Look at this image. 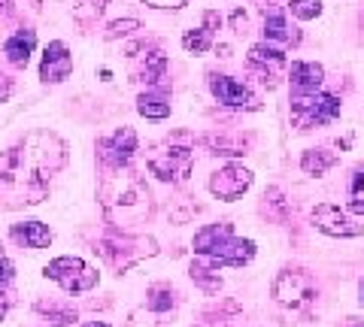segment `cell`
Listing matches in <instances>:
<instances>
[{
	"label": "cell",
	"instance_id": "15",
	"mask_svg": "<svg viewBox=\"0 0 364 327\" xmlns=\"http://www.w3.org/2000/svg\"><path fill=\"white\" fill-rule=\"evenodd\" d=\"M249 70L258 73L267 88H277V76L286 70V52L273 49L267 43H255V46L249 49Z\"/></svg>",
	"mask_w": 364,
	"mask_h": 327
},
{
	"label": "cell",
	"instance_id": "17",
	"mask_svg": "<svg viewBox=\"0 0 364 327\" xmlns=\"http://www.w3.org/2000/svg\"><path fill=\"white\" fill-rule=\"evenodd\" d=\"M9 240L16 245H21V249L37 252V249H49L55 233H52L49 224H43V221H18L9 228Z\"/></svg>",
	"mask_w": 364,
	"mask_h": 327
},
{
	"label": "cell",
	"instance_id": "28",
	"mask_svg": "<svg viewBox=\"0 0 364 327\" xmlns=\"http://www.w3.org/2000/svg\"><path fill=\"white\" fill-rule=\"evenodd\" d=\"M346 206L355 212V216H364V167H358L352 173V182H349V200Z\"/></svg>",
	"mask_w": 364,
	"mask_h": 327
},
{
	"label": "cell",
	"instance_id": "24",
	"mask_svg": "<svg viewBox=\"0 0 364 327\" xmlns=\"http://www.w3.org/2000/svg\"><path fill=\"white\" fill-rule=\"evenodd\" d=\"M107 6H109V0H73V21L82 31H91L104 18Z\"/></svg>",
	"mask_w": 364,
	"mask_h": 327
},
{
	"label": "cell",
	"instance_id": "21",
	"mask_svg": "<svg viewBox=\"0 0 364 327\" xmlns=\"http://www.w3.org/2000/svg\"><path fill=\"white\" fill-rule=\"evenodd\" d=\"M136 112L152 121L167 118L170 116V88L161 82V85H152V88H146V92H140V97H136Z\"/></svg>",
	"mask_w": 364,
	"mask_h": 327
},
{
	"label": "cell",
	"instance_id": "23",
	"mask_svg": "<svg viewBox=\"0 0 364 327\" xmlns=\"http://www.w3.org/2000/svg\"><path fill=\"white\" fill-rule=\"evenodd\" d=\"M179 306V291L173 285H167V282H155V285H149V291H146V309H149L152 315H164L170 309Z\"/></svg>",
	"mask_w": 364,
	"mask_h": 327
},
{
	"label": "cell",
	"instance_id": "5",
	"mask_svg": "<svg viewBox=\"0 0 364 327\" xmlns=\"http://www.w3.org/2000/svg\"><path fill=\"white\" fill-rule=\"evenodd\" d=\"M146 167L161 182L182 185L191 176V167H195V152L179 143H158L146 152Z\"/></svg>",
	"mask_w": 364,
	"mask_h": 327
},
{
	"label": "cell",
	"instance_id": "26",
	"mask_svg": "<svg viewBox=\"0 0 364 327\" xmlns=\"http://www.w3.org/2000/svg\"><path fill=\"white\" fill-rule=\"evenodd\" d=\"M188 276H191V282L195 285H200L207 294H215V291L222 288V276L215 273V264L213 261H191V267H188Z\"/></svg>",
	"mask_w": 364,
	"mask_h": 327
},
{
	"label": "cell",
	"instance_id": "8",
	"mask_svg": "<svg viewBox=\"0 0 364 327\" xmlns=\"http://www.w3.org/2000/svg\"><path fill=\"white\" fill-rule=\"evenodd\" d=\"M43 276L52 279L55 285H61L64 291H70V294H85V291L97 288V282H100L97 270L76 255H61L55 261H49L43 267Z\"/></svg>",
	"mask_w": 364,
	"mask_h": 327
},
{
	"label": "cell",
	"instance_id": "13",
	"mask_svg": "<svg viewBox=\"0 0 364 327\" xmlns=\"http://www.w3.org/2000/svg\"><path fill=\"white\" fill-rule=\"evenodd\" d=\"M252 182H255V176H252V170H246L243 164H225L222 170H215L210 176V194L231 203L237 197H243L246 191L252 188Z\"/></svg>",
	"mask_w": 364,
	"mask_h": 327
},
{
	"label": "cell",
	"instance_id": "18",
	"mask_svg": "<svg viewBox=\"0 0 364 327\" xmlns=\"http://www.w3.org/2000/svg\"><path fill=\"white\" fill-rule=\"evenodd\" d=\"M33 49H37V31L33 28H18L16 33H9L4 40V58L16 67V70H25Z\"/></svg>",
	"mask_w": 364,
	"mask_h": 327
},
{
	"label": "cell",
	"instance_id": "3",
	"mask_svg": "<svg viewBox=\"0 0 364 327\" xmlns=\"http://www.w3.org/2000/svg\"><path fill=\"white\" fill-rule=\"evenodd\" d=\"M191 245H195V255L207 257L215 267H246L258 252L252 240H243L234 233L231 221H215L200 228Z\"/></svg>",
	"mask_w": 364,
	"mask_h": 327
},
{
	"label": "cell",
	"instance_id": "10",
	"mask_svg": "<svg viewBox=\"0 0 364 327\" xmlns=\"http://www.w3.org/2000/svg\"><path fill=\"white\" fill-rule=\"evenodd\" d=\"M207 85H210V94L215 97V104H222L228 109H243V112H258L261 109V97L249 85L237 82V79H231V76L210 70Z\"/></svg>",
	"mask_w": 364,
	"mask_h": 327
},
{
	"label": "cell",
	"instance_id": "20",
	"mask_svg": "<svg viewBox=\"0 0 364 327\" xmlns=\"http://www.w3.org/2000/svg\"><path fill=\"white\" fill-rule=\"evenodd\" d=\"M213 155H222V157H240L246 155V149L252 145V137L249 133H231V131H219V133H207L200 140Z\"/></svg>",
	"mask_w": 364,
	"mask_h": 327
},
{
	"label": "cell",
	"instance_id": "14",
	"mask_svg": "<svg viewBox=\"0 0 364 327\" xmlns=\"http://www.w3.org/2000/svg\"><path fill=\"white\" fill-rule=\"evenodd\" d=\"M73 73V55L67 49L64 40H52L43 52L40 61V82L43 85H61L64 79H70Z\"/></svg>",
	"mask_w": 364,
	"mask_h": 327
},
{
	"label": "cell",
	"instance_id": "19",
	"mask_svg": "<svg viewBox=\"0 0 364 327\" xmlns=\"http://www.w3.org/2000/svg\"><path fill=\"white\" fill-rule=\"evenodd\" d=\"M289 79H291V92H294V94L322 92L325 67L316 64V61H294V64L289 67Z\"/></svg>",
	"mask_w": 364,
	"mask_h": 327
},
{
	"label": "cell",
	"instance_id": "35",
	"mask_svg": "<svg viewBox=\"0 0 364 327\" xmlns=\"http://www.w3.org/2000/svg\"><path fill=\"white\" fill-rule=\"evenodd\" d=\"M13 88H16V85H13V79L0 73V104H6V100L13 97Z\"/></svg>",
	"mask_w": 364,
	"mask_h": 327
},
{
	"label": "cell",
	"instance_id": "39",
	"mask_svg": "<svg viewBox=\"0 0 364 327\" xmlns=\"http://www.w3.org/2000/svg\"><path fill=\"white\" fill-rule=\"evenodd\" d=\"M85 327H112V324H107V321H88Z\"/></svg>",
	"mask_w": 364,
	"mask_h": 327
},
{
	"label": "cell",
	"instance_id": "6",
	"mask_svg": "<svg viewBox=\"0 0 364 327\" xmlns=\"http://www.w3.org/2000/svg\"><path fill=\"white\" fill-rule=\"evenodd\" d=\"M289 116L298 131H313L322 125H331L340 116V97L328 92H310V94H294L289 100Z\"/></svg>",
	"mask_w": 364,
	"mask_h": 327
},
{
	"label": "cell",
	"instance_id": "38",
	"mask_svg": "<svg viewBox=\"0 0 364 327\" xmlns=\"http://www.w3.org/2000/svg\"><path fill=\"white\" fill-rule=\"evenodd\" d=\"M25 4L33 9V13H40V6H43V0H25Z\"/></svg>",
	"mask_w": 364,
	"mask_h": 327
},
{
	"label": "cell",
	"instance_id": "29",
	"mask_svg": "<svg viewBox=\"0 0 364 327\" xmlns=\"http://www.w3.org/2000/svg\"><path fill=\"white\" fill-rule=\"evenodd\" d=\"M136 31H143L140 18H119V21H109V25H107L104 40L112 43V40H122V37H128V33H136Z\"/></svg>",
	"mask_w": 364,
	"mask_h": 327
},
{
	"label": "cell",
	"instance_id": "4",
	"mask_svg": "<svg viewBox=\"0 0 364 327\" xmlns=\"http://www.w3.org/2000/svg\"><path fill=\"white\" fill-rule=\"evenodd\" d=\"M95 252L122 276V273H128L134 264L146 261V257H155L158 243L152 236H143V233H124L116 228H107V233L97 240Z\"/></svg>",
	"mask_w": 364,
	"mask_h": 327
},
{
	"label": "cell",
	"instance_id": "37",
	"mask_svg": "<svg viewBox=\"0 0 364 327\" xmlns=\"http://www.w3.org/2000/svg\"><path fill=\"white\" fill-rule=\"evenodd\" d=\"M16 13V0H0V18H9Z\"/></svg>",
	"mask_w": 364,
	"mask_h": 327
},
{
	"label": "cell",
	"instance_id": "33",
	"mask_svg": "<svg viewBox=\"0 0 364 327\" xmlns=\"http://www.w3.org/2000/svg\"><path fill=\"white\" fill-rule=\"evenodd\" d=\"M13 303H16V294L9 291L6 285H0V321L9 315V309H13Z\"/></svg>",
	"mask_w": 364,
	"mask_h": 327
},
{
	"label": "cell",
	"instance_id": "7",
	"mask_svg": "<svg viewBox=\"0 0 364 327\" xmlns=\"http://www.w3.org/2000/svg\"><path fill=\"white\" fill-rule=\"evenodd\" d=\"M270 294L279 306L298 312V309H306L310 303H316L318 288H316L310 273H304V270H298V267H282L277 273V279H273Z\"/></svg>",
	"mask_w": 364,
	"mask_h": 327
},
{
	"label": "cell",
	"instance_id": "30",
	"mask_svg": "<svg viewBox=\"0 0 364 327\" xmlns=\"http://www.w3.org/2000/svg\"><path fill=\"white\" fill-rule=\"evenodd\" d=\"M289 13L301 21H310L322 16V0H289Z\"/></svg>",
	"mask_w": 364,
	"mask_h": 327
},
{
	"label": "cell",
	"instance_id": "22",
	"mask_svg": "<svg viewBox=\"0 0 364 327\" xmlns=\"http://www.w3.org/2000/svg\"><path fill=\"white\" fill-rule=\"evenodd\" d=\"M264 43H286V46H298L301 43V33L298 28L289 25L286 13L279 9H264Z\"/></svg>",
	"mask_w": 364,
	"mask_h": 327
},
{
	"label": "cell",
	"instance_id": "36",
	"mask_svg": "<svg viewBox=\"0 0 364 327\" xmlns=\"http://www.w3.org/2000/svg\"><path fill=\"white\" fill-rule=\"evenodd\" d=\"M231 25H234V31H237V33H246V16L240 13V9H237V13L231 16Z\"/></svg>",
	"mask_w": 364,
	"mask_h": 327
},
{
	"label": "cell",
	"instance_id": "27",
	"mask_svg": "<svg viewBox=\"0 0 364 327\" xmlns=\"http://www.w3.org/2000/svg\"><path fill=\"white\" fill-rule=\"evenodd\" d=\"M37 309L40 315H49V321L55 324V327H70L73 321H76V309L73 306H58V303H37Z\"/></svg>",
	"mask_w": 364,
	"mask_h": 327
},
{
	"label": "cell",
	"instance_id": "12",
	"mask_svg": "<svg viewBox=\"0 0 364 327\" xmlns=\"http://www.w3.org/2000/svg\"><path fill=\"white\" fill-rule=\"evenodd\" d=\"M313 228L318 233H325V236H334V240H352V236H361L364 228L355 221V218H349L340 206H331V203H322V206H316L313 209Z\"/></svg>",
	"mask_w": 364,
	"mask_h": 327
},
{
	"label": "cell",
	"instance_id": "11",
	"mask_svg": "<svg viewBox=\"0 0 364 327\" xmlns=\"http://www.w3.org/2000/svg\"><path fill=\"white\" fill-rule=\"evenodd\" d=\"M131 58V76L134 82H143L146 88L161 85L167 79V55L155 46V43H140V46L128 49Z\"/></svg>",
	"mask_w": 364,
	"mask_h": 327
},
{
	"label": "cell",
	"instance_id": "34",
	"mask_svg": "<svg viewBox=\"0 0 364 327\" xmlns=\"http://www.w3.org/2000/svg\"><path fill=\"white\" fill-rule=\"evenodd\" d=\"M143 4L152 6V9H182L188 0H143Z\"/></svg>",
	"mask_w": 364,
	"mask_h": 327
},
{
	"label": "cell",
	"instance_id": "31",
	"mask_svg": "<svg viewBox=\"0 0 364 327\" xmlns=\"http://www.w3.org/2000/svg\"><path fill=\"white\" fill-rule=\"evenodd\" d=\"M264 212L270 218H277V221H286V200H282V191L279 188H267V194H264Z\"/></svg>",
	"mask_w": 364,
	"mask_h": 327
},
{
	"label": "cell",
	"instance_id": "9",
	"mask_svg": "<svg viewBox=\"0 0 364 327\" xmlns=\"http://www.w3.org/2000/svg\"><path fill=\"white\" fill-rule=\"evenodd\" d=\"M136 145H140V140H136V131L134 128H119L107 133V137H100L95 143L97 149V161L104 170H124V167L131 164V157L136 155Z\"/></svg>",
	"mask_w": 364,
	"mask_h": 327
},
{
	"label": "cell",
	"instance_id": "32",
	"mask_svg": "<svg viewBox=\"0 0 364 327\" xmlns=\"http://www.w3.org/2000/svg\"><path fill=\"white\" fill-rule=\"evenodd\" d=\"M13 279H16V264H13V257L4 252V245H0V285H9Z\"/></svg>",
	"mask_w": 364,
	"mask_h": 327
},
{
	"label": "cell",
	"instance_id": "16",
	"mask_svg": "<svg viewBox=\"0 0 364 327\" xmlns=\"http://www.w3.org/2000/svg\"><path fill=\"white\" fill-rule=\"evenodd\" d=\"M222 28V16L215 9H207L203 13V25L200 28H191L182 33V49L191 52V55H203L215 46V31Z\"/></svg>",
	"mask_w": 364,
	"mask_h": 327
},
{
	"label": "cell",
	"instance_id": "1",
	"mask_svg": "<svg viewBox=\"0 0 364 327\" xmlns=\"http://www.w3.org/2000/svg\"><path fill=\"white\" fill-rule=\"evenodd\" d=\"M64 137L49 128L25 133L16 145L0 152V209L18 212L49 197L52 179L67 167Z\"/></svg>",
	"mask_w": 364,
	"mask_h": 327
},
{
	"label": "cell",
	"instance_id": "40",
	"mask_svg": "<svg viewBox=\"0 0 364 327\" xmlns=\"http://www.w3.org/2000/svg\"><path fill=\"white\" fill-rule=\"evenodd\" d=\"M358 294H361V306H364V279H361V285H358Z\"/></svg>",
	"mask_w": 364,
	"mask_h": 327
},
{
	"label": "cell",
	"instance_id": "25",
	"mask_svg": "<svg viewBox=\"0 0 364 327\" xmlns=\"http://www.w3.org/2000/svg\"><path fill=\"white\" fill-rule=\"evenodd\" d=\"M337 164V152L331 149H306L301 155V170L306 176H325Z\"/></svg>",
	"mask_w": 364,
	"mask_h": 327
},
{
	"label": "cell",
	"instance_id": "2",
	"mask_svg": "<svg viewBox=\"0 0 364 327\" xmlns=\"http://www.w3.org/2000/svg\"><path fill=\"white\" fill-rule=\"evenodd\" d=\"M97 203L109 228L124 231V233L146 224L155 212L149 185L136 173H131L128 167L124 170H104L100 185H97Z\"/></svg>",
	"mask_w": 364,
	"mask_h": 327
}]
</instances>
